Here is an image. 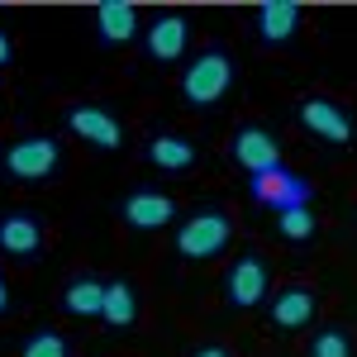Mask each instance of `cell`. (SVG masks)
<instances>
[{
	"label": "cell",
	"mask_w": 357,
	"mask_h": 357,
	"mask_svg": "<svg viewBox=\"0 0 357 357\" xmlns=\"http://www.w3.org/2000/svg\"><path fill=\"white\" fill-rule=\"evenodd\" d=\"M72 348H67V338L57 329H38L24 338V348H20V357H67Z\"/></svg>",
	"instance_id": "obj_20"
},
{
	"label": "cell",
	"mask_w": 357,
	"mask_h": 357,
	"mask_svg": "<svg viewBox=\"0 0 357 357\" xmlns=\"http://www.w3.org/2000/svg\"><path fill=\"white\" fill-rule=\"evenodd\" d=\"M119 220L129 229H138V234H158L167 224H176V200L167 191H158V186H138V191H129L119 200Z\"/></svg>",
	"instance_id": "obj_6"
},
{
	"label": "cell",
	"mask_w": 357,
	"mask_h": 357,
	"mask_svg": "<svg viewBox=\"0 0 357 357\" xmlns=\"http://www.w3.org/2000/svg\"><path fill=\"white\" fill-rule=\"evenodd\" d=\"M314 310H319V301L310 286H281L272 296V324L276 329H305L314 319Z\"/></svg>",
	"instance_id": "obj_14"
},
{
	"label": "cell",
	"mask_w": 357,
	"mask_h": 357,
	"mask_svg": "<svg viewBox=\"0 0 357 357\" xmlns=\"http://www.w3.org/2000/svg\"><path fill=\"white\" fill-rule=\"evenodd\" d=\"M195 158H200L195 143H191V138H181V134H158L153 143H148V162L162 167V172H191Z\"/></svg>",
	"instance_id": "obj_16"
},
{
	"label": "cell",
	"mask_w": 357,
	"mask_h": 357,
	"mask_svg": "<svg viewBox=\"0 0 357 357\" xmlns=\"http://www.w3.org/2000/svg\"><path fill=\"white\" fill-rule=\"evenodd\" d=\"M267 291H272V272H267V262L257 252H243L224 272V301L234 305V310H257V305L267 301Z\"/></svg>",
	"instance_id": "obj_5"
},
{
	"label": "cell",
	"mask_w": 357,
	"mask_h": 357,
	"mask_svg": "<svg viewBox=\"0 0 357 357\" xmlns=\"http://www.w3.org/2000/svg\"><path fill=\"white\" fill-rule=\"evenodd\" d=\"M248 195H252V205H262V210H296V205H310V181H305L301 172H291V167H276V172H262V176H248Z\"/></svg>",
	"instance_id": "obj_4"
},
{
	"label": "cell",
	"mask_w": 357,
	"mask_h": 357,
	"mask_svg": "<svg viewBox=\"0 0 357 357\" xmlns=\"http://www.w3.org/2000/svg\"><path fill=\"white\" fill-rule=\"evenodd\" d=\"M62 310L77 314V319H100V314H105V281H100V276H77V281H67Z\"/></svg>",
	"instance_id": "obj_15"
},
{
	"label": "cell",
	"mask_w": 357,
	"mask_h": 357,
	"mask_svg": "<svg viewBox=\"0 0 357 357\" xmlns=\"http://www.w3.org/2000/svg\"><path fill=\"white\" fill-rule=\"evenodd\" d=\"M229 243H234V220L224 210H200V215L176 224V252L191 257V262H210Z\"/></svg>",
	"instance_id": "obj_3"
},
{
	"label": "cell",
	"mask_w": 357,
	"mask_h": 357,
	"mask_svg": "<svg viewBox=\"0 0 357 357\" xmlns=\"http://www.w3.org/2000/svg\"><path fill=\"white\" fill-rule=\"evenodd\" d=\"M110 329H129L138 319V296L129 281H105V314H100Z\"/></svg>",
	"instance_id": "obj_17"
},
{
	"label": "cell",
	"mask_w": 357,
	"mask_h": 357,
	"mask_svg": "<svg viewBox=\"0 0 357 357\" xmlns=\"http://www.w3.org/2000/svg\"><path fill=\"white\" fill-rule=\"evenodd\" d=\"M191 357H229V348H224V343H205V348H195Z\"/></svg>",
	"instance_id": "obj_23"
},
{
	"label": "cell",
	"mask_w": 357,
	"mask_h": 357,
	"mask_svg": "<svg viewBox=\"0 0 357 357\" xmlns=\"http://www.w3.org/2000/svg\"><path fill=\"white\" fill-rule=\"evenodd\" d=\"M301 124L310 129V134H319L324 143H353L357 138L353 114L343 110L338 100H324V96H310V100L301 105Z\"/></svg>",
	"instance_id": "obj_9"
},
{
	"label": "cell",
	"mask_w": 357,
	"mask_h": 357,
	"mask_svg": "<svg viewBox=\"0 0 357 357\" xmlns=\"http://www.w3.org/2000/svg\"><path fill=\"white\" fill-rule=\"evenodd\" d=\"M62 119H67V129L77 138H86L91 148H110L114 153V148L124 143V124H119L105 105H72Z\"/></svg>",
	"instance_id": "obj_10"
},
{
	"label": "cell",
	"mask_w": 357,
	"mask_h": 357,
	"mask_svg": "<svg viewBox=\"0 0 357 357\" xmlns=\"http://www.w3.org/2000/svg\"><path fill=\"white\" fill-rule=\"evenodd\" d=\"M38 248H43V224L33 215H24V210L0 215V252L5 257L24 262V257H38Z\"/></svg>",
	"instance_id": "obj_13"
},
{
	"label": "cell",
	"mask_w": 357,
	"mask_h": 357,
	"mask_svg": "<svg viewBox=\"0 0 357 357\" xmlns=\"http://www.w3.org/2000/svg\"><path fill=\"white\" fill-rule=\"evenodd\" d=\"M301 0H262L257 15H252V33L262 48H286L301 29Z\"/></svg>",
	"instance_id": "obj_8"
},
{
	"label": "cell",
	"mask_w": 357,
	"mask_h": 357,
	"mask_svg": "<svg viewBox=\"0 0 357 357\" xmlns=\"http://www.w3.org/2000/svg\"><path fill=\"white\" fill-rule=\"evenodd\" d=\"M186 43H191V20L186 15H158L153 24L143 29V48L153 62H176V57H186Z\"/></svg>",
	"instance_id": "obj_12"
},
{
	"label": "cell",
	"mask_w": 357,
	"mask_h": 357,
	"mask_svg": "<svg viewBox=\"0 0 357 357\" xmlns=\"http://www.w3.org/2000/svg\"><path fill=\"white\" fill-rule=\"evenodd\" d=\"M305 357H353V338H348V329H319L314 338H310V348H305Z\"/></svg>",
	"instance_id": "obj_19"
},
{
	"label": "cell",
	"mask_w": 357,
	"mask_h": 357,
	"mask_svg": "<svg viewBox=\"0 0 357 357\" xmlns=\"http://www.w3.org/2000/svg\"><path fill=\"white\" fill-rule=\"evenodd\" d=\"M10 305H15V296H10V281L0 272V314H10Z\"/></svg>",
	"instance_id": "obj_22"
},
{
	"label": "cell",
	"mask_w": 357,
	"mask_h": 357,
	"mask_svg": "<svg viewBox=\"0 0 357 357\" xmlns=\"http://www.w3.org/2000/svg\"><path fill=\"white\" fill-rule=\"evenodd\" d=\"M91 29L100 38V48H124L138 38V5L129 0H100L96 15H91Z\"/></svg>",
	"instance_id": "obj_11"
},
{
	"label": "cell",
	"mask_w": 357,
	"mask_h": 357,
	"mask_svg": "<svg viewBox=\"0 0 357 357\" xmlns=\"http://www.w3.org/2000/svg\"><path fill=\"white\" fill-rule=\"evenodd\" d=\"M10 57H15V43H10V33L0 29V67H10Z\"/></svg>",
	"instance_id": "obj_21"
},
{
	"label": "cell",
	"mask_w": 357,
	"mask_h": 357,
	"mask_svg": "<svg viewBox=\"0 0 357 357\" xmlns=\"http://www.w3.org/2000/svg\"><path fill=\"white\" fill-rule=\"evenodd\" d=\"M229 158L243 167L248 176H262V172H276L281 162V143H276L262 124H243L238 134H234V143H229Z\"/></svg>",
	"instance_id": "obj_7"
},
{
	"label": "cell",
	"mask_w": 357,
	"mask_h": 357,
	"mask_svg": "<svg viewBox=\"0 0 357 357\" xmlns=\"http://www.w3.org/2000/svg\"><path fill=\"white\" fill-rule=\"evenodd\" d=\"M314 210L310 205H296V210H281L276 215V234L286 238V243H305V238H314Z\"/></svg>",
	"instance_id": "obj_18"
},
{
	"label": "cell",
	"mask_w": 357,
	"mask_h": 357,
	"mask_svg": "<svg viewBox=\"0 0 357 357\" xmlns=\"http://www.w3.org/2000/svg\"><path fill=\"white\" fill-rule=\"evenodd\" d=\"M62 167V143L53 134H24L0 153V172L10 181H48Z\"/></svg>",
	"instance_id": "obj_2"
},
{
	"label": "cell",
	"mask_w": 357,
	"mask_h": 357,
	"mask_svg": "<svg viewBox=\"0 0 357 357\" xmlns=\"http://www.w3.org/2000/svg\"><path fill=\"white\" fill-rule=\"evenodd\" d=\"M229 86H234V57L224 53V48H205L181 72V100L191 110H210V105H220L224 96H229Z\"/></svg>",
	"instance_id": "obj_1"
}]
</instances>
